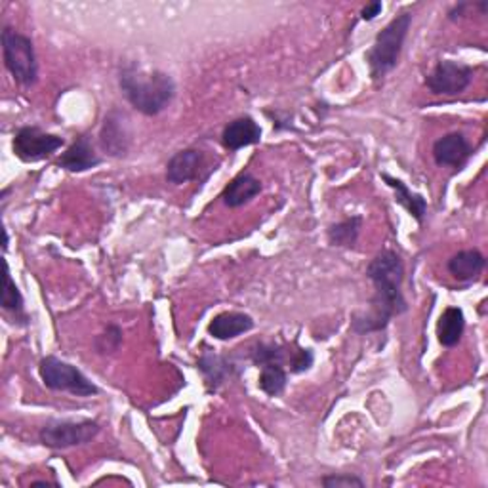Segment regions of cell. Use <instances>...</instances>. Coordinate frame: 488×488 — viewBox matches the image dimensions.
<instances>
[{
  "label": "cell",
  "mask_w": 488,
  "mask_h": 488,
  "mask_svg": "<svg viewBox=\"0 0 488 488\" xmlns=\"http://www.w3.org/2000/svg\"><path fill=\"white\" fill-rule=\"evenodd\" d=\"M366 277L374 284V296L370 309L363 315H355L351 328L357 334H370L387 328L393 317L403 315L408 304L403 294L404 264L395 250L383 248L366 267Z\"/></svg>",
  "instance_id": "6da1fadb"
},
{
  "label": "cell",
  "mask_w": 488,
  "mask_h": 488,
  "mask_svg": "<svg viewBox=\"0 0 488 488\" xmlns=\"http://www.w3.org/2000/svg\"><path fill=\"white\" fill-rule=\"evenodd\" d=\"M382 180L395 191L397 204H401L418 224H423L425 212H427V199L423 197V194L410 191L403 180L393 178V175H389L385 172L382 174Z\"/></svg>",
  "instance_id": "e0dca14e"
},
{
  "label": "cell",
  "mask_w": 488,
  "mask_h": 488,
  "mask_svg": "<svg viewBox=\"0 0 488 488\" xmlns=\"http://www.w3.org/2000/svg\"><path fill=\"white\" fill-rule=\"evenodd\" d=\"M38 374L52 392H67L76 397H94L100 393V387L86 378L79 368L54 355H48L41 361Z\"/></svg>",
  "instance_id": "5b68a950"
},
{
  "label": "cell",
  "mask_w": 488,
  "mask_h": 488,
  "mask_svg": "<svg viewBox=\"0 0 488 488\" xmlns=\"http://www.w3.org/2000/svg\"><path fill=\"white\" fill-rule=\"evenodd\" d=\"M97 164H102L100 154L95 153L92 142L86 135H81L65 153H62V157L57 159V166L67 170V172H88L95 168Z\"/></svg>",
  "instance_id": "5bb4252c"
},
{
  "label": "cell",
  "mask_w": 488,
  "mask_h": 488,
  "mask_svg": "<svg viewBox=\"0 0 488 488\" xmlns=\"http://www.w3.org/2000/svg\"><path fill=\"white\" fill-rule=\"evenodd\" d=\"M102 149L111 157H124L130 149V128L126 115L121 111H111L102 126L100 134Z\"/></svg>",
  "instance_id": "8fae6325"
},
{
  "label": "cell",
  "mask_w": 488,
  "mask_h": 488,
  "mask_svg": "<svg viewBox=\"0 0 488 488\" xmlns=\"http://www.w3.org/2000/svg\"><path fill=\"white\" fill-rule=\"evenodd\" d=\"M65 145L62 135L45 132L38 126H24L14 134L12 149L14 154L24 163H38L45 161L55 151H60Z\"/></svg>",
  "instance_id": "52a82bcc"
},
{
  "label": "cell",
  "mask_w": 488,
  "mask_h": 488,
  "mask_svg": "<svg viewBox=\"0 0 488 488\" xmlns=\"http://www.w3.org/2000/svg\"><path fill=\"white\" fill-rule=\"evenodd\" d=\"M100 423L92 420H55L48 422L38 432V439L48 448L54 451H64L71 446H83L90 443L97 433H100Z\"/></svg>",
  "instance_id": "8992f818"
},
{
  "label": "cell",
  "mask_w": 488,
  "mask_h": 488,
  "mask_svg": "<svg viewBox=\"0 0 488 488\" xmlns=\"http://www.w3.org/2000/svg\"><path fill=\"white\" fill-rule=\"evenodd\" d=\"M262 193V182L252 172H241L237 178H233L224 193L222 201L229 208H241L254 201Z\"/></svg>",
  "instance_id": "9a60e30c"
},
{
  "label": "cell",
  "mask_w": 488,
  "mask_h": 488,
  "mask_svg": "<svg viewBox=\"0 0 488 488\" xmlns=\"http://www.w3.org/2000/svg\"><path fill=\"white\" fill-rule=\"evenodd\" d=\"M486 265V258L479 250H462L448 260V271L456 281L472 283L475 281Z\"/></svg>",
  "instance_id": "ac0fdd59"
},
{
  "label": "cell",
  "mask_w": 488,
  "mask_h": 488,
  "mask_svg": "<svg viewBox=\"0 0 488 488\" xmlns=\"http://www.w3.org/2000/svg\"><path fill=\"white\" fill-rule=\"evenodd\" d=\"M321 484L324 488H363L364 481L357 475H328Z\"/></svg>",
  "instance_id": "d4e9b609"
},
{
  "label": "cell",
  "mask_w": 488,
  "mask_h": 488,
  "mask_svg": "<svg viewBox=\"0 0 488 488\" xmlns=\"http://www.w3.org/2000/svg\"><path fill=\"white\" fill-rule=\"evenodd\" d=\"M473 153L472 144L460 132L444 134L433 144V159L439 166H448L460 170L467 161H470Z\"/></svg>",
  "instance_id": "30bf717a"
},
{
  "label": "cell",
  "mask_w": 488,
  "mask_h": 488,
  "mask_svg": "<svg viewBox=\"0 0 488 488\" xmlns=\"http://www.w3.org/2000/svg\"><path fill=\"white\" fill-rule=\"evenodd\" d=\"M5 269H6V273H5L3 307H5L6 311H12L14 315H24V296H22V292H19V288H17L15 283L12 281V275H10L8 265H6Z\"/></svg>",
  "instance_id": "7402d4cb"
},
{
  "label": "cell",
  "mask_w": 488,
  "mask_h": 488,
  "mask_svg": "<svg viewBox=\"0 0 488 488\" xmlns=\"http://www.w3.org/2000/svg\"><path fill=\"white\" fill-rule=\"evenodd\" d=\"M204 157L199 149H182L174 154L166 164V180L174 185H184L191 180H197L203 170Z\"/></svg>",
  "instance_id": "7c38bea8"
},
{
  "label": "cell",
  "mask_w": 488,
  "mask_h": 488,
  "mask_svg": "<svg viewBox=\"0 0 488 488\" xmlns=\"http://www.w3.org/2000/svg\"><path fill=\"white\" fill-rule=\"evenodd\" d=\"M262 142V126L252 116H239L222 132V144L229 151H239Z\"/></svg>",
  "instance_id": "4fadbf2b"
},
{
  "label": "cell",
  "mask_w": 488,
  "mask_h": 488,
  "mask_svg": "<svg viewBox=\"0 0 488 488\" xmlns=\"http://www.w3.org/2000/svg\"><path fill=\"white\" fill-rule=\"evenodd\" d=\"M31 486H57V484L50 483V481H35V483H31Z\"/></svg>",
  "instance_id": "4316f807"
},
{
  "label": "cell",
  "mask_w": 488,
  "mask_h": 488,
  "mask_svg": "<svg viewBox=\"0 0 488 488\" xmlns=\"http://www.w3.org/2000/svg\"><path fill=\"white\" fill-rule=\"evenodd\" d=\"M465 330V317L460 307H446L437 323V338L441 345L454 347L460 344Z\"/></svg>",
  "instance_id": "d6986e66"
},
{
  "label": "cell",
  "mask_w": 488,
  "mask_h": 488,
  "mask_svg": "<svg viewBox=\"0 0 488 488\" xmlns=\"http://www.w3.org/2000/svg\"><path fill=\"white\" fill-rule=\"evenodd\" d=\"M119 86L128 104L145 116L161 115L175 97V83L163 71H144L130 64L121 69Z\"/></svg>",
  "instance_id": "7a4b0ae2"
},
{
  "label": "cell",
  "mask_w": 488,
  "mask_h": 488,
  "mask_svg": "<svg viewBox=\"0 0 488 488\" xmlns=\"http://www.w3.org/2000/svg\"><path fill=\"white\" fill-rule=\"evenodd\" d=\"M473 81V69L454 60H443L427 75L425 86L435 95H458Z\"/></svg>",
  "instance_id": "9c48e42d"
},
{
  "label": "cell",
  "mask_w": 488,
  "mask_h": 488,
  "mask_svg": "<svg viewBox=\"0 0 488 488\" xmlns=\"http://www.w3.org/2000/svg\"><path fill=\"white\" fill-rule=\"evenodd\" d=\"M286 382H288V374H286L284 366H281V364H264L262 366L258 385L265 395L279 397L286 389Z\"/></svg>",
  "instance_id": "44dd1931"
},
{
  "label": "cell",
  "mask_w": 488,
  "mask_h": 488,
  "mask_svg": "<svg viewBox=\"0 0 488 488\" xmlns=\"http://www.w3.org/2000/svg\"><path fill=\"white\" fill-rule=\"evenodd\" d=\"M199 368L203 370L204 376H206V380H208L210 383H214V382L222 383V380H224L225 374H227V364H225L224 359L218 357V355H210V354H206L204 357H201V361H199Z\"/></svg>",
  "instance_id": "cb8c5ba5"
},
{
  "label": "cell",
  "mask_w": 488,
  "mask_h": 488,
  "mask_svg": "<svg viewBox=\"0 0 488 488\" xmlns=\"http://www.w3.org/2000/svg\"><path fill=\"white\" fill-rule=\"evenodd\" d=\"M361 227H363V216H351L334 225H330L326 233L328 243L332 246H340V248L355 246Z\"/></svg>",
  "instance_id": "ffe728a7"
},
{
  "label": "cell",
  "mask_w": 488,
  "mask_h": 488,
  "mask_svg": "<svg viewBox=\"0 0 488 488\" xmlns=\"http://www.w3.org/2000/svg\"><path fill=\"white\" fill-rule=\"evenodd\" d=\"M410 25H413V14L403 12L378 33L373 48L364 55L373 81H382L387 73L397 67Z\"/></svg>",
  "instance_id": "3957f363"
},
{
  "label": "cell",
  "mask_w": 488,
  "mask_h": 488,
  "mask_svg": "<svg viewBox=\"0 0 488 488\" xmlns=\"http://www.w3.org/2000/svg\"><path fill=\"white\" fill-rule=\"evenodd\" d=\"M121 344H123V330L116 324H111L107 326L104 334L95 338V351L100 355H111L121 347Z\"/></svg>",
  "instance_id": "603a6c76"
},
{
  "label": "cell",
  "mask_w": 488,
  "mask_h": 488,
  "mask_svg": "<svg viewBox=\"0 0 488 488\" xmlns=\"http://www.w3.org/2000/svg\"><path fill=\"white\" fill-rule=\"evenodd\" d=\"M3 55L5 65L12 73L14 81L22 86H33L38 81V64L33 41L8 25L3 27Z\"/></svg>",
  "instance_id": "277c9868"
},
{
  "label": "cell",
  "mask_w": 488,
  "mask_h": 488,
  "mask_svg": "<svg viewBox=\"0 0 488 488\" xmlns=\"http://www.w3.org/2000/svg\"><path fill=\"white\" fill-rule=\"evenodd\" d=\"M5 250H8V231L5 229Z\"/></svg>",
  "instance_id": "83f0119b"
},
{
  "label": "cell",
  "mask_w": 488,
  "mask_h": 488,
  "mask_svg": "<svg viewBox=\"0 0 488 488\" xmlns=\"http://www.w3.org/2000/svg\"><path fill=\"white\" fill-rule=\"evenodd\" d=\"M254 328V319L241 311H225L214 317L208 324V334L216 340L227 342L239 338Z\"/></svg>",
  "instance_id": "2e32d148"
},
{
  "label": "cell",
  "mask_w": 488,
  "mask_h": 488,
  "mask_svg": "<svg viewBox=\"0 0 488 488\" xmlns=\"http://www.w3.org/2000/svg\"><path fill=\"white\" fill-rule=\"evenodd\" d=\"M252 361L258 366L264 364H281L288 366L292 374H300L314 366V351L298 347L292 351L290 345H281V344H260L256 349L252 351Z\"/></svg>",
  "instance_id": "ba28073f"
},
{
  "label": "cell",
  "mask_w": 488,
  "mask_h": 488,
  "mask_svg": "<svg viewBox=\"0 0 488 488\" xmlns=\"http://www.w3.org/2000/svg\"><path fill=\"white\" fill-rule=\"evenodd\" d=\"M382 10H383L382 3H370L361 10V19L363 22H373V19H376L382 14Z\"/></svg>",
  "instance_id": "484cf974"
}]
</instances>
